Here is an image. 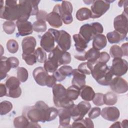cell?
<instances>
[{
	"instance_id": "1",
	"label": "cell",
	"mask_w": 128,
	"mask_h": 128,
	"mask_svg": "<svg viewBox=\"0 0 128 128\" xmlns=\"http://www.w3.org/2000/svg\"><path fill=\"white\" fill-rule=\"evenodd\" d=\"M0 17L10 21H26L31 16L32 8L30 0L0 1Z\"/></svg>"
},
{
	"instance_id": "2",
	"label": "cell",
	"mask_w": 128,
	"mask_h": 128,
	"mask_svg": "<svg viewBox=\"0 0 128 128\" xmlns=\"http://www.w3.org/2000/svg\"><path fill=\"white\" fill-rule=\"evenodd\" d=\"M48 107L44 102L38 101L34 106L24 108L22 114L30 122H46V111Z\"/></svg>"
},
{
	"instance_id": "3",
	"label": "cell",
	"mask_w": 128,
	"mask_h": 128,
	"mask_svg": "<svg viewBox=\"0 0 128 128\" xmlns=\"http://www.w3.org/2000/svg\"><path fill=\"white\" fill-rule=\"evenodd\" d=\"M91 74L98 84L105 86L110 85L114 76L106 64L98 60L92 66Z\"/></svg>"
},
{
	"instance_id": "4",
	"label": "cell",
	"mask_w": 128,
	"mask_h": 128,
	"mask_svg": "<svg viewBox=\"0 0 128 128\" xmlns=\"http://www.w3.org/2000/svg\"><path fill=\"white\" fill-rule=\"evenodd\" d=\"M53 100L54 105L58 108H69L74 104L73 100H69L66 96V89L60 84L52 87Z\"/></svg>"
},
{
	"instance_id": "5",
	"label": "cell",
	"mask_w": 128,
	"mask_h": 128,
	"mask_svg": "<svg viewBox=\"0 0 128 128\" xmlns=\"http://www.w3.org/2000/svg\"><path fill=\"white\" fill-rule=\"evenodd\" d=\"M104 28L102 24L98 22L86 24L82 25L79 32V34L88 43L98 34H102Z\"/></svg>"
},
{
	"instance_id": "6",
	"label": "cell",
	"mask_w": 128,
	"mask_h": 128,
	"mask_svg": "<svg viewBox=\"0 0 128 128\" xmlns=\"http://www.w3.org/2000/svg\"><path fill=\"white\" fill-rule=\"evenodd\" d=\"M60 35V30L49 28L41 37L40 44L42 48L46 52H50L55 48V42H56Z\"/></svg>"
},
{
	"instance_id": "7",
	"label": "cell",
	"mask_w": 128,
	"mask_h": 128,
	"mask_svg": "<svg viewBox=\"0 0 128 128\" xmlns=\"http://www.w3.org/2000/svg\"><path fill=\"white\" fill-rule=\"evenodd\" d=\"M91 108L90 103L88 101H82L77 105L74 104L70 108L71 118L74 121L84 118Z\"/></svg>"
},
{
	"instance_id": "8",
	"label": "cell",
	"mask_w": 128,
	"mask_h": 128,
	"mask_svg": "<svg viewBox=\"0 0 128 128\" xmlns=\"http://www.w3.org/2000/svg\"><path fill=\"white\" fill-rule=\"evenodd\" d=\"M6 86L8 89L6 96L12 98H18L22 94L20 88V82L15 76H10L6 81Z\"/></svg>"
},
{
	"instance_id": "9",
	"label": "cell",
	"mask_w": 128,
	"mask_h": 128,
	"mask_svg": "<svg viewBox=\"0 0 128 128\" xmlns=\"http://www.w3.org/2000/svg\"><path fill=\"white\" fill-rule=\"evenodd\" d=\"M110 4L108 0H94L91 6V17L98 18L104 14L110 8Z\"/></svg>"
},
{
	"instance_id": "10",
	"label": "cell",
	"mask_w": 128,
	"mask_h": 128,
	"mask_svg": "<svg viewBox=\"0 0 128 128\" xmlns=\"http://www.w3.org/2000/svg\"><path fill=\"white\" fill-rule=\"evenodd\" d=\"M114 30L126 38L128 28V14L123 12L121 14L116 16L114 20Z\"/></svg>"
},
{
	"instance_id": "11",
	"label": "cell",
	"mask_w": 128,
	"mask_h": 128,
	"mask_svg": "<svg viewBox=\"0 0 128 128\" xmlns=\"http://www.w3.org/2000/svg\"><path fill=\"white\" fill-rule=\"evenodd\" d=\"M46 21L49 24L54 28H58L62 25L61 14V6L56 4L52 12L47 14Z\"/></svg>"
},
{
	"instance_id": "12",
	"label": "cell",
	"mask_w": 128,
	"mask_h": 128,
	"mask_svg": "<svg viewBox=\"0 0 128 128\" xmlns=\"http://www.w3.org/2000/svg\"><path fill=\"white\" fill-rule=\"evenodd\" d=\"M113 75L120 76L125 74L128 69L127 61L120 58H114L112 60V65L110 68Z\"/></svg>"
},
{
	"instance_id": "13",
	"label": "cell",
	"mask_w": 128,
	"mask_h": 128,
	"mask_svg": "<svg viewBox=\"0 0 128 128\" xmlns=\"http://www.w3.org/2000/svg\"><path fill=\"white\" fill-rule=\"evenodd\" d=\"M109 86L110 89L116 94H124L128 90V82L120 76H116L112 78Z\"/></svg>"
},
{
	"instance_id": "14",
	"label": "cell",
	"mask_w": 128,
	"mask_h": 128,
	"mask_svg": "<svg viewBox=\"0 0 128 128\" xmlns=\"http://www.w3.org/2000/svg\"><path fill=\"white\" fill-rule=\"evenodd\" d=\"M61 14L62 21L66 24H68L73 21L72 4L68 1H62L61 4Z\"/></svg>"
},
{
	"instance_id": "15",
	"label": "cell",
	"mask_w": 128,
	"mask_h": 128,
	"mask_svg": "<svg viewBox=\"0 0 128 128\" xmlns=\"http://www.w3.org/2000/svg\"><path fill=\"white\" fill-rule=\"evenodd\" d=\"M58 47L64 51L70 50L71 46V36L64 30H60V35L56 42Z\"/></svg>"
},
{
	"instance_id": "16",
	"label": "cell",
	"mask_w": 128,
	"mask_h": 128,
	"mask_svg": "<svg viewBox=\"0 0 128 128\" xmlns=\"http://www.w3.org/2000/svg\"><path fill=\"white\" fill-rule=\"evenodd\" d=\"M100 114L104 119L110 122H114L119 118L120 112L116 106H108L102 109Z\"/></svg>"
},
{
	"instance_id": "17",
	"label": "cell",
	"mask_w": 128,
	"mask_h": 128,
	"mask_svg": "<svg viewBox=\"0 0 128 128\" xmlns=\"http://www.w3.org/2000/svg\"><path fill=\"white\" fill-rule=\"evenodd\" d=\"M70 108H62L58 110L60 125L58 128H70L71 116Z\"/></svg>"
},
{
	"instance_id": "18",
	"label": "cell",
	"mask_w": 128,
	"mask_h": 128,
	"mask_svg": "<svg viewBox=\"0 0 128 128\" xmlns=\"http://www.w3.org/2000/svg\"><path fill=\"white\" fill-rule=\"evenodd\" d=\"M49 74L42 66H38L34 68L32 72V76L36 82L40 86H46V80Z\"/></svg>"
},
{
	"instance_id": "19",
	"label": "cell",
	"mask_w": 128,
	"mask_h": 128,
	"mask_svg": "<svg viewBox=\"0 0 128 128\" xmlns=\"http://www.w3.org/2000/svg\"><path fill=\"white\" fill-rule=\"evenodd\" d=\"M36 46V41L33 36H26L22 42V54H30L34 53Z\"/></svg>"
},
{
	"instance_id": "20",
	"label": "cell",
	"mask_w": 128,
	"mask_h": 128,
	"mask_svg": "<svg viewBox=\"0 0 128 128\" xmlns=\"http://www.w3.org/2000/svg\"><path fill=\"white\" fill-rule=\"evenodd\" d=\"M16 26L18 34L20 36H26L32 34L33 32L32 24L28 21H16Z\"/></svg>"
},
{
	"instance_id": "21",
	"label": "cell",
	"mask_w": 128,
	"mask_h": 128,
	"mask_svg": "<svg viewBox=\"0 0 128 128\" xmlns=\"http://www.w3.org/2000/svg\"><path fill=\"white\" fill-rule=\"evenodd\" d=\"M72 74L73 78L72 80V84L81 88L86 85V76L84 74L81 72L78 69H73Z\"/></svg>"
},
{
	"instance_id": "22",
	"label": "cell",
	"mask_w": 128,
	"mask_h": 128,
	"mask_svg": "<svg viewBox=\"0 0 128 128\" xmlns=\"http://www.w3.org/2000/svg\"><path fill=\"white\" fill-rule=\"evenodd\" d=\"M73 39L74 42V46L78 52H85L84 50L88 47V42L79 34H74Z\"/></svg>"
},
{
	"instance_id": "23",
	"label": "cell",
	"mask_w": 128,
	"mask_h": 128,
	"mask_svg": "<svg viewBox=\"0 0 128 128\" xmlns=\"http://www.w3.org/2000/svg\"><path fill=\"white\" fill-rule=\"evenodd\" d=\"M12 68L9 62L8 58L6 56H1L0 58V79L2 80L4 78L7 73Z\"/></svg>"
},
{
	"instance_id": "24",
	"label": "cell",
	"mask_w": 128,
	"mask_h": 128,
	"mask_svg": "<svg viewBox=\"0 0 128 128\" xmlns=\"http://www.w3.org/2000/svg\"><path fill=\"white\" fill-rule=\"evenodd\" d=\"M95 92L92 87L85 85L80 89V96L85 101H91L95 96Z\"/></svg>"
},
{
	"instance_id": "25",
	"label": "cell",
	"mask_w": 128,
	"mask_h": 128,
	"mask_svg": "<svg viewBox=\"0 0 128 128\" xmlns=\"http://www.w3.org/2000/svg\"><path fill=\"white\" fill-rule=\"evenodd\" d=\"M107 40L106 36L102 34L96 35L93 39L92 48L98 50H101L106 47Z\"/></svg>"
},
{
	"instance_id": "26",
	"label": "cell",
	"mask_w": 128,
	"mask_h": 128,
	"mask_svg": "<svg viewBox=\"0 0 128 128\" xmlns=\"http://www.w3.org/2000/svg\"><path fill=\"white\" fill-rule=\"evenodd\" d=\"M100 53L99 50H98L93 48H90L88 51L85 52L84 57L86 60H87L88 62L94 64L98 60Z\"/></svg>"
},
{
	"instance_id": "27",
	"label": "cell",
	"mask_w": 128,
	"mask_h": 128,
	"mask_svg": "<svg viewBox=\"0 0 128 128\" xmlns=\"http://www.w3.org/2000/svg\"><path fill=\"white\" fill-rule=\"evenodd\" d=\"M80 94V88L74 85H72L66 89V98L70 100H76Z\"/></svg>"
},
{
	"instance_id": "28",
	"label": "cell",
	"mask_w": 128,
	"mask_h": 128,
	"mask_svg": "<svg viewBox=\"0 0 128 128\" xmlns=\"http://www.w3.org/2000/svg\"><path fill=\"white\" fill-rule=\"evenodd\" d=\"M76 16L77 20L80 21L87 20L91 17V11L87 8H82L78 10Z\"/></svg>"
},
{
	"instance_id": "29",
	"label": "cell",
	"mask_w": 128,
	"mask_h": 128,
	"mask_svg": "<svg viewBox=\"0 0 128 128\" xmlns=\"http://www.w3.org/2000/svg\"><path fill=\"white\" fill-rule=\"evenodd\" d=\"M106 38L108 40V42L110 44H117L125 39V38L120 34L114 30L112 32H108L106 34Z\"/></svg>"
},
{
	"instance_id": "30",
	"label": "cell",
	"mask_w": 128,
	"mask_h": 128,
	"mask_svg": "<svg viewBox=\"0 0 128 128\" xmlns=\"http://www.w3.org/2000/svg\"><path fill=\"white\" fill-rule=\"evenodd\" d=\"M104 104L108 106H112L116 104L118 101V96L113 92H108L103 96Z\"/></svg>"
},
{
	"instance_id": "31",
	"label": "cell",
	"mask_w": 128,
	"mask_h": 128,
	"mask_svg": "<svg viewBox=\"0 0 128 128\" xmlns=\"http://www.w3.org/2000/svg\"><path fill=\"white\" fill-rule=\"evenodd\" d=\"M29 123V120L24 115L16 117L14 120V124L16 128H28Z\"/></svg>"
},
{
	"instance_id": "32",
	"label": "cell",
	"mask_w": 128,
	"mask_h": 128,
	"mask_svg": "<svg viewBox=\"0 0 128 128\" xmlns=\"http://www.w3.org/2000/svg\"><path fill=\"white\" fill-rule=\"evenodd\" d=\"M72 60L71 55L70 52L64 51L62 50L60 51L58 55V65H66L69 64Z\"/></svg>"
},
{
	"instance_id": "33",
	"label": "cell",
	"mask_w": 128,
	"mask_h": 128,
	"mask_svg": "<svg viewBox=\"0 0 128 128\" xmlns=\"http://www.w3.org/2000/svg\"><path fill=\"white\" fill-rule=\"evenodd\" d=\"M58 66L56 62L50 59L47 60L44 64V68L48 72L50 73H54L57 70Z\"/></svg>"
},
{
	"instance_id": "34",
	"label": "cell",
	"mask_w": 128,
	"mask_h": 128,
	"mask_svg": "<svg viewBox=\"0 0 128 128\" xmlns=\"http://www.w3.org/2000/svg\"><path fill=\"white\" fill-rule=\"evenodd\" d=\"M94 64L88 62H82L80 64L79 66H78V70L84 74L89 75L91 74L92 67Z\"/></svg>"
},
{
	"instance_id": "35",
	"label": "cell",
	"mask_w": 128,
	"mask_h": 128,
	"mask_svg": "<svg viewBox=\"0 0 128 128\" xmlns=\"http://www.w3.org/2000/svg\"><path fill=\"white\" fill-rule=\"evenodd\" d=\"M33 30L37 32H44L46 30V21L42 20H37L32 24Z\"/></svg>"
},
{
	"instance_id": "36",
	"label": "cell",
	"mask_w": 128,
	"mask_h": 128,
	"mask_svg": "<svg viewBox=\"0 0 128 128\" xmlns=\"http://www.w3.org/2000/svg\"><path fill=\"white\" fill-rule=\"evenodd\" d=\"M12 102L8 100H4L1 102L0 106V114L1 116L8 114L12 109Z\"/></svg>"
},
{
	"instance_id": "37",
	"label": "cell",
	"mask_w": 128,
	"mask_h": 128,
	"mask_svg": "<svg viewBox=\"0 0 128 128\" xmlns=\"http://www.w3.org/2000/svg\"><path fill=\"white\" fill-rule=\"evenodd\" d=\"M34 54L38 62L40 63H44L47 60L46 54L42 48H38L35 50Z\"/></svg>"
},
{
	"instance_id": "38",
	"label": "cell",
	"mask_w": 128,
	"mask_h": 128,
	"mask_svg": "<svg viewBox=\"0 0 128 128\" xmlns=\"http://www.w3.org/2000/svg\"><path fill=\"white\" fill-rule=\"evenodd\" d=\"M16 26V24L13 21L7 20L4 22L2 24V28L6 34H11L14 32Z\"/></svg>"
},
{
	"instance_id": "39",
	"label": "cell",
	"mask_w": 128,
	"mask_h": 128,
	"mask_svg": "<svg viewBox=\"0 0 128 128\" xmlns=\"http://www.w3.org/2000/svg\"><path fill=\"white\" fill-rule=\"evenodd\" d=\"M28 77V73L27 70L24 67H18L17 70V78L22 82H26Z\"/></svg>"
},
{
	"instance_id": "40",
	"label": "cell",
	"mask_w": 128,
	"mask_h": 128,
	"mask_svg": "<svg viewBox=\"0 0 128 128\" xmlns=\"http://www.w3.org/2000/svg\"><path fill=\"white\" fill-rule=\"evenodd\" d=\"M110 56L114 58H120L123 56V53L120 47L118 45L112 46L110 50Z\"/></svg>"
},
{
	"instance_id": "41",
	"label": "cell",
	"mask_w": 128,
	"mask_h": 128,
	"mask_svg": "<svg viewBox=\"0 0 128 128\" xmlns=\"http://www.w3.org/2000/svg\"><path fill=\"white\" fill-rule=\"evenodd\" d=\"M6 48L10 53L15 54L18 50V44L15 40L10 39L6 42Z\"/></svg>"
},
{
	"instance_id": "42",
	"label": "cell",
	"mask_w": 128,
	"mask_h": 128,
	"mask_svg": "<svg viewBox=\"0 0 128 128\" xmlns=\"http://www.w3.org/2000/svg\"><path fill=\"white\" fill-rule=\"evenodd\" d=\"M58 110L54 107H48L46 111V121L50 122L54 120L58 115Z\"/></svg>"
},
{
	"instance_id": "43",
	"label": "cell",
	"mask_w": 128,
	"mask_h": 128,
	"mask_svg": "<svg viewBox=\"0 0 128 128\" xmlns=\"http://www.w3.org/2000/svg\"><path fill=\"white\" fill-rule=\"evenodd\" d=\"M22 58L26 64L29 66H32L37 62L36 56L34 53L30 54H22Z\"/></svg>"
},
{
	"instance_id": "44",
	"label": "cell",
	"mask_w": 128,
	"mask_h": 128,
	"mask_svg": "<svg viewBox=\"0 0 128 128\" xmlns=\"http://www.w3.org/2000/svg\"><path fill=\"white\" fill-rule=\"evenodd\" d=\"M58 71L65 76H70L72 75V68L71 66L64 65L58 69Z\"/></svg>"
},
{
	"instance_id": "45",
	"label": "cell",
	"mask_w": 128,
	"mask_h": 128,
	"mask_svg": "<svg viewBox=\"0 0 128 128\" xmlns=\"http://www.w3.org/2000/svg\"><path fill=\"white\" fill-rule=\"evenodd\" d=\"M104 94L102 93H96L92 99V102L94 105L97 106H102L104 104L103 100Z\"/></svg>"
},
{
	"instance_id": "46",
	"label": "cell",
	"mask_w": 128,
	"mask_h": 128,
	"mask_svg": "<svg viewBox=\"0 0 128 128\" xmlns=\"http://www.w3.org/2000/svg\"><path fill=\"white\" fill-rule=\"evenodd\" d=\"M101 114V110L99 107H94L91 108L89 112L88 116L91 119H94L100 116Z\"/></svg>"
},
{
	"instance_id": "47",
	"label": "cell",
	"mask_w": 128,
	"mask_h": 128,
	"mask_svg": "<svg viewBox=\"0 0 128 128\" xmlns=\"http://www.w3.org/2000/svg\"><path fill=\"white\" fill-rule=\"evenodd\" d=\"M40 2V0H30V4L32 8L31 16H36L38 14L39 12L38 5Z\"/></svg>"
},
{
	"instance_id": "48",
	"label": "cell",
	"mask_w": 128,
	"mask_h": 128,
	"mask_svg": "<svg viewBox=\"0 0 128 128\" xmlns=\"http://www.w3.org/2000/svg\"><path fill=\"white\" fill-rule=\"evenodd\" d=\"M110 59V56L109 54H108V53L106 52H102L100 53V55L98 60V61L102 63L106 64L108 62Z\"/></svg>"
},
{
	"instance_id": "49",
	"label": "cell",
	"mask_w": 128,
	"mask_h": 128,
	"mask_svg": "<svg viewBox=\"0 0 128 128\" xmlns=\"http://www.w3.org/2000/svg\"><path fill=\"white\" fill-rule=\"evenodd\" d=\"M57 80L53 75H48V78L46 80V84L49 88H52L56 82Z\"/></svg>"
},
{
	"instance_id": "50",
	"label": "cell",
	"mask_w": 128,
	"mask_h": 128,
	"mask_svg": "<svg viewBox=\"0 0 128 128\" xmlns=\"http://www.w3.org/2000/svg\"><path fill=\"white\" fill-rule=\"evenodd\" d=\"M71 127L72 128H86V124L85 120L82 119L80 120H76L73 122Z\"/></svg>"
},
{
	"instance_id": "51",
	"label": "cell",
	"mask_w": 128,
	"mask_h": 128,
	"mask_svg": "<svg viewBox=\"0 0 128 128\" xmlns=\"http://www.w3.org/2000/svg\"><path fill=\"white\" fill-rule=\"evenodd\" d=\"M9 62L12 68H16L19 65L20 62L18 58L14 56H11L8 58Z\"/></svg>"
},
{
	"instance_id": "52",
	"label": "cell",
	"mask_w": 128,
	"mask_h": 128,
	"mask_svg": "<svg viewBox=\"0 0 128 128\" xmlns=\"http://www.w3.org/2000/svg\"><path fill=\"white\" fill-rule=\"evenodd\" d=\"M47 12L43 10H39L38 14L36 16V19L37 20H46V18L47 16Z\"/></svg>"
},
{
	"instance_id": "53",
	"label": "cell",
	"mask_w": 128,
	"mask_h": 128,
	"mask_svg": "<svg viewBox=\"0 0 128 128\" xmlns=\"http://www.w3.org/2000/svg\"><path fill=\"white\" fill-rule=\"evenodd\" d=\"M53 76H54V78H56V80L58 82H62V80H64L66 76H63L59 71L58 70H56L54 73H53Z\"/></svg>"
},
{
	"instance_id": "54",
	"label": "cell",
	"mask_w": 128,
	"mask_h": 128,
	"mask_svg": "<svg viewBox=\"0 0 128 128\" xmlns=\"http://www.w3.org/2000/svg\"><path fill=\"white\" fill-rule=\"evenodd\" d=\"M8 93V89L6 84H0V96L2 97L6 96Z\"/></svg>"
},
{
	"instance_id": "55",
	"label": "cell",
	"mask_w": 128,
	"mask_h": 128,
	"mask_svg": "<svg viewBox=\"0 0 128 128\" xmlns=\"http://www.w3.org/2000/svg\"><path fill=\"white\" fill-rule=\"evenodd\" d=\"M128 42H126L123 44L120 48L122 50L123 53V56H128Z\"/></svg>"
},
{
	"instance_id": "56",
	"label": "cell",
	"mask_w": 128,
	"mask_h": 128,
	"mask_svg": "<svg viewBox=\"0 0 128 128\" xmlns=\"http://www.w3.org/2000/svg\"><path fill=\"white\" fill-rule=\"evenodd\" d=\"M84 120L86 124V128H94V122L92 121V120H91V118H86Z\"/></svg>"
},
{
	"instance_id": "57",
	"label": "cell",
	"mask_w": 128,
	"mask_h": 128,
	"mask_svg": "<svg viewBox=\"0 0 128 128\" xmlns=\"http://www.w3.org/2000/svg\"><path fill=\"white\" fill-rule=\"evenodd\" d=\"M28 128H40V126L38 122H30Z\"/></svg>"
},
{
	"instance_id": "58",
	"label": "cell",
	"mask_w": 128,
	"mask_h": 128,
	"mask_svg": "<svg viewBox=\"0 0 128 128\" xmlns=\"http://www.w3.org/2000/svg\"><path fill=\"white\" fill-rule=\"evenodd\" d=\"M110 128H120L121 126V122H114L112 126H110Z\"/></svg>"
},
{
	"instance_id": "59",
	"label": "cell",
	"mask_w": 128,
	"mask_h": 128,
	"mask_svg": "<svg viewBox=\"0 0 128 128\" xmlns=\"http://www.w3.org/2000/svg\"><path fill=\"white\" fill-rule=\"evenodd\" d=\"M121 126L122 128H128V120H124L122 122H121Z\"/></svg>"
},
{
	"instance_id": "60",
	"label": "cell",
	"mask_w": 128,
	"mask_h": 128,
	"mask_svg": "<svg viewBox=\"0 0 128 128\" xmlns=\"http://www.w3.org/2000/svg\"><path fill=\"white\" fill-rule=\"evenodd\" d=\"M126 0H120L118 2V6L119 7H122L124 6V3L125 2Z\"/></svg>"
},
{
	"instance_id": "61",
	"label": "cell",
	"mask_w": 128,
	"mask_h": 128,
	"mask_svg": "<svg viewBox=\"0 0 128 128\" xmlns=\"http://www.w3.org/2000/svg\"><path fill=\"white\" fill-rule=\"evenodd\" d=\"M94 0H83V2H84L86 4H92Z\"/></svg>"
}]
</instances>
